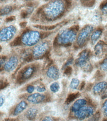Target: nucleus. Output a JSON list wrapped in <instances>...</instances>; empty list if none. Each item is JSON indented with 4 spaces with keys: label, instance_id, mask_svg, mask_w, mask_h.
Wrapping results in <instances>:
<instances>
[{
    "label": "nucleus",
    "instance_id": "nucleus-1",
    "mask_svg": "<svg viewBox=\"0 0 107 121\" xmlns=\"http://www.w3.org/2000/svg\"><path fill=\"white\" fill-rule=\"evenodd\" d=\"M79 29V26H74L59 33L53 41L54 46L58 45H63L65 47L70 46L76 38V32Z\"/></svg>",
    "mask_w": 107,
    "mask_h": 121
},
{
    "label": "nucleus",
    "instance_id": "nucleus-2",
    "mask_svg": "<svg viewBox=\"0 0 107 121\" xmlns=\"http://www.w3.org/2000/svg\"><path fill=\"white\" fill-rule=\"evenodd\" d=\"M64 12V4L60 1H55L45 8L44 16L46 18L50 20L52 18L56 19L62 17Z\"/></svg>",
    "mask_w": 107,
    "mask_h": 121
},
{
    "label": "nucleus",
    "instance_id": "nucleus-3",
    "mask_svg": "<svg viewBox=\"0 0 107 121\" xmlns=\"http://www.w3.org/2000/svg\"><path fill=\"white\" fill-rule=\"evenodd\" d=\"M91 56V51L89 49H85L81 51L78 58L75 60L76 65L82 68L85 72H90L92 69V66L89 63Z\"/></svg>",
    "mask_w": 107,
    "mask_h": 121
},
{
    "label": "nucleus",
    "instance_id": "nucleus-4",
    "mask_svg": "<svg viewBox=\"0 0 107 121\" xmlns=\"http://www.w3.org/2000/svg\"><path fill=\"white\" fill-rule=\"evenodd\" d=\"M93 30V27L91 25H86L80 30L76 38V44L78 48L83 47L86 44Z\"/></svg>",
    "mask_w": 107,
    "mask_h": 121
},
{
    "label": "nucleus",
    "instance_id": "nucleus-5",
    "mask_svg": "<svg viewBox=\"0 0 107 121\" xmlns=\"http://www.w3.org/2000/svg\"><path fill=\"white\" fill-rule=\"evenodd\" d=\"M40 39V34L37 31L29 30L22 35V42L26 46H31L37 44Z\"/></svg>",
    "mask_w": 107,
    "mask_h": 121
},
{
    "label": "nucleus",
    "instance_id": "nucleus-6",
    "mask_svg": "<svg viewBox=\"0 0 107 121\" xmlns=\"http://www.w3.org/2000/svg\"><path fill=\"white\" fill-rule=\"evenodd\" d=\"M49 44L48 42H43L36 46L33 51V56L36 59H43L44 55L49 51Z\"/></svg>",
    "mask_w": 107,
    "mask_h": 121
},
{
    "label": "nucleus",
    "instance_id": "nucleus-7",
    "mask_svg": "<svg viewBox=\"0 0 107 121\" xmlns=\"http://www.w3.org/2000/svg\"><path fill=\"white\" fill-rule=\"evenodd\" d=\"M16 32V28L13 26L5 27L1 30V41L5 42L11 40Z\"/></svg>",
    "mask_w": 107,
    "mask_h": 121
},
{
    "label": "nucleus",
    "instance_id": "nucleus-8",
    "mask_svg": "<svg viewBox=\"0 0 107 121\" xmlns=\"http://www.w3.org/2000/svg\"><path fill=\"white\" fill-rule=\"evenodd\" d=\"M94 113V109L90 106H84L75 113V118L82 121L86 118L91 117Z\"/></svg>",
    "mask_w": 107,
    "mask_h": 121
},
{
    "label": "nucleus",
    "instance_id": "nucleus-9",
    "mask_svg": "<svg viewBox=\"0 0 107 121\" xmlns=\"http://www.w3.org/2000/svg\"><path fill=\"white\" fill-rule=\"evenodd\" d=\"M36 70V68L35 65H29L28 67H25L22 70V73L17 78V82L22 83L24 80L28 79L31 78L32 75Z\"/></svg>",
    "mask_w": 107,
    "mask_h": 121
},
{
    "label": "nucleus",
    "instance_id": "nucleus-10",
    "mask_svg": "<svg viewBox=\"0 0 107 121\" xmlns=\"http://www.w3.org/2000/svg\"><path fill=\"white\" fill-rule=\"evenodd\" d=\"M107 52V43L99 41L94 47V54L98 58H102Z\"/></svg>",
    "mask_w": 107,
    "mask_h": 121
},
{
    "label": "nucleus",
    "instance_id": "nucleus-11",
    "mask_svg": "<svg viewBox=\"0 0 107 121\" xmlns=\"http://www.w3.org/2000/svg\"><path fill=\"white\" fill-rule=\"evenodd\" d=\"M18 59L16 56H12L10 57L8 61L5 64L4 69L6 72H12L16 69L18 65Z\"/></svg>",
    "mask_w": 107,
    "mask_h": 121
},
{
    "label": "nucleus",
    "instance_id": "nucleus-12",
    "mask_svg": "<svg viewBox=\"0 0 107 121\" xmlns=\"http://www.w3.org/2000/svg\"><path fill=\"white\" fill-rule=\"evenodd\" d=\"M46 98L44 94L40 93H34L29 95L27 97V100L29 102L33 104H39L42 103Z\"/></svg>",
    "mask_w": 107,
    "mask_h": 121
},
{
    "label": "nucleus",
    "instance_id": "nucleus-13",
    "mask_svg": "<svg viewBox=\"0 0 107 121\" xmlns=\"http://www.w3.org/2000/svg\"><path fill=\"white\" fill-rule=\"evenodd\" d=\"M47 74L48 78L54 80H57L59 78V69L56 65H52L48 69Z\"/></svg>",
    "mask_w": 107,
    "mask_h": 121
},
{
    "label": "nucleus",
    "instance_id": "nucleus-14",
    "mask_svg": "<svg viewBox=\"0 0 107 121\" xmlns=\"http://www.w3.org/2000/svg\"><path fill=\"white\" fill-rule=\"evenodd\" d=\"M107 88V82H101L96 84L93 87V92L95 95L101 94Z\"/></svg>",
    "mask_w": 107,
    "mask_h": 121
},
{
    "label": "nucleus",
    "instance_id": "nucleus-15",
    "mask_svg": "<svg viewBox=\"0 0 107 121\" xmlns=\"http://www.w3.org/2000/svg\"><path fill=\"white\" fill-rule=\"evenodd\" d=\"M87 104V101L84 99H79L76 101L71 107V111L74 113H76L81 108L85 106Z\"/></svg>",
    "mask_w": 107,
    "mask_h": 121
},
{
    "label": "nucleus",
    "instance_id": "nucleus-16",
    "mask_svg": "<svg viewBox=\"0 0 107 121\" xmlns=\"http://www.w3.org/2000/svg\"><path fill=\"white\" fill-rule=\"evenodd\" d=\"M27 105V102L24 101H22L20 102L16 105V107H15L13 112V115L17 116L21 113L23 111L26 109Z\"/></svg>",
    "mask_w": 107,
    "mask_h": 121
},
{
    "label": "nucleus",
    "instance_id": "nucleus-17",
    "mask_svg": "<svg viewBox=\"0 0 107 121\" xmlns=\"http://www.w3.org/2000/svg\"><path fill=\"white\" fill-rule=\"evenodd\" d=\"M38 114L37 109L32 107L28 109L25 114L26 118L30 121L34 120Z\"/></svg>",
    "mask_w": 107,
    "mask_h": 121
},
{
    "label": "nucleus",
    "instance_id": "nucleus-18",
    "mask_svg": "<svg viewBox=\"0 0 107 121\" xmlns=\"http://www.w3.org/2000/svg\"><path fill=\"white\" fill-rule=\"evenodd\" d=\"M103 32V29L102 28H98L96 29L95 31L92 34L91 36V40L92 43L94 44L97 40L100 38Z\"/></svg>",
    "mask_w": 107,
    "mask_h": 121
},
{
    "label": "nucleus",
    "instance_id": "nucleus-19",
    "mask_svg": "<svg viewBox=\"0 0 107 121\" xmlns=\"http://www.w3.org/2000/svg\"><path fill=\"white\" fill-rule=\"evenodd\" d=\"M80 96V93L79 92H76V93H73L70 94L66 99L65 103L67 104H69L73 102L74 101L78 98Z\"/></svg>",
    "mask_w": 107,
    "mask_h": 121
},
{
    "label": "nucleus",
    "instance_id": "nucleus-20",
    "mask_svg": "<svg viewBox=\"0 0 107 121\" xmlns=\"http://www.w3.org/2000/svg\"><path fill=\"white\" fill-rule=\"evenodd\" d=\"M13 11V7L12 6H6L1 9V16H6L8 14Z\"/></svg>",
    "mask_w": 107,
    "mask_h": 121
},
{
    "label": "nucleus",
    "instance_id": "nucleus-21",
    "mask_svg": "<svg viewBox=\"0 0 107 121\" xmlns=\"http://www.w3.org/2000/svg\"><path fill=\"white\" fill-rule=\"evenodd\" d=\"M58 26V24L56 25H52V26H42V25H35L34 27L41 30H52L55 29Z\"/></svg>",
    "mask_w": 107,
    "mask_h": 121
},
{
    "label": "nucleus",
    "instance_id": "nucleus-22",
    "mask_svg": "<svg viewBox=\"0 0 107 121\" xmlns=\"http://www.w3.org/2000/svg\"><path fill=\"white\" fill-rule=\"evenodd\" d=\"M79 84V80L76 78H74L72 79L70 83V87L72 89H77Z\"/></svg>",
    "mask_w": 107,
    "mask_h": 121
},
{
    "label": "nucleus",
    "instance_id": "nucleus-23",
    "mask_svg": "<svg viewBox=\"0 0 107 121\" xmlns=\"http://www.w3.org/2000/svg\"><path fill=\"white\" fill-rule=\"evenodd\" d=\"M21 43H22L21 38L20 36H17L13 40V41H12L11 43H10V45H11V46L16 47V46H20V45L21 44Z\"/></svg>",
    "mask_w": 107,
    "mask_h": 121
},
{
    "label": "nucleus",
    "instance_id": "nucleus-24",
    "mask_svg": "<svg viewBox=\"0 0 107 121\" xmlns=\"http://www.w3.org/2000/svg\"><path fill=\"white\" fill-rule=\"evenodd\" d=\"M81 4L83 6L85 7H92L95 4L96 1L93 0H90V1H81Z\"/></svg>",
    "mask_w": 107,
    "mask_h": 121
},
{
    "label": "nucleus",
    "instance_id": "nucleus-25",
    "mask_svg": "<svg viewBox=\"0 0 107 121\" xmlns=\"http://www.w3.org/2000/svg\"><path fill=\"white\" fill-rule=\"evenodd\" d=\"M50 90L53 93H56L58 92L60 89V86L59 83L56 82H54L52 83L50 85Z\"/></svg>",
    "mask_w": 107,
    "mask_h": 121
},
{
    "label": "nucleus",
    "instance_id": "nucleus-26",
    "mask_svg": "<svg viewBox=\"0 0 107 121\" xmlns=\"http://www.w3.org/2000/svg\"><path fill=\"white\" fill-rule=\"evenodd\" d=\"M100 9L103 14H107V1L102 2L100 5Z\"/></svg>",
    "mask_w": 107,
    "mask_h": 121
},
{
    "label": "nucleus",
    "instance_id": "nucleus-27",
    "mask_svg": "<svg viewBox=\"0 0 107 121\" xmlns=\"http://www.w3.org/2000/svg\"><path fill=\"white\" fill-rule=\"evenodd\" d=\"M73 62H74V59L73 57H70V58H69L67 60V61L66 62V63L63 65V67L62 68V70H64L66 68L70 66L71 65H72L73 64Z\"/></svg>",
    "mask_w": 107,
    "mask_h": 121
},
{
    "label": "nucleus",
    "instance_id": "nucleus-28",
    "mask_svg": "<svg viewBox=\"0 0 107 121\" xmlns=\"http://www.w3.org/2000/svg\"><path fill=\"white\" fill-rule=\"evenodd\" d=\"M100 68L104 71L107 72V58H105L100 64Z\"/></svg>",
    "mask_w": 107,
    "mask_h": 121
},
{
    "label": "nucleus",
    "instance_id": "nucleus-29",
    "mask_svg": "<svg viewBox=\"0 0 107 121\" xmlns=\"http://www.w3.org/2000/svg\"><path fill=\"white\" fill-rule=\"evenodd\" d=\"M100 117V113L99 112H97L92 117H91L87 121H99Z\"/></svg>",
    "mask_w": 107,
    "mask_h": 121
},
{
    "label": "nucleus",
    "instance_id": "nucleus-30",
    "mask_svg": "<svg viewBox=\"0 0 107 121\" xmlns=\"http://www.w3.org/2000/svg\"><path fill=\"white\" fill-rule=\"evenodd\" d=\"M72 72H73L72 68L71 67V66H69V67L66 68L64 69V73L66 75H67V76H69V75H70L71 74H72Z\"/></svg>",
    "mask_w": 107,
    "mask_h": 121
},
{
    "label": "nucleus",
    "instance_id": "nucleus-31",
    "mask_svg": "<svg viewBox=\"0 0 107 121\" xmlns=\"http://www.w3.org/2000/svg\"><path fill=\"white\" fill-rule=\"evenodd\" d=\"M103 113L105 116L107 117V100H106L102 106Z\"/></svg>",
    "mask_w": 107,
    "mask_h": 121
},
{
    "label": "nucleus",
    "instance_id": "nucleus-32",
    "mask_svg": "<svg viewBox=\"0 0 107 121\" xmlns=\"http://www.w3.org/2000/svg\"><path fill=\"white\" fill-rule=\"evenodd\" d=\"M36 89L37 90V91L39 92H44L46 90V88L45 86L44 85H40L37 86L36 87Z\"/></svg>",
    "mask_w": 107,
    "mask_h": 121
},
{
    "label": "nucleus",
    "instance_id": "nucleus-33",
    "mask_svg": "<svg viewBox=\"0 0 107 121\" xmlns=\"http://www.w3.org/2000/svg\"><path fill=\"white\" fill-rule=\"evenodd\" d=\"M8 83L7 80H3V81L2 80H1V90L4 89V88H6L8 86Z\"/></svg>",
    "mask_w": 107,
    "mask_h": 121
},
{
    "label": "nucleus",
    "instance_id": "nucleus-34",
    "mask_svg": "<svg viewBox=\"0 0 107 121\" xmlns=\"http://www.w3.org/2000/svg\"><path fill=\"white\" fill-rule=\"evenodd\" d=\"M28 14L29 13L27 11V10H23V11L21 12V13H20V17H21L22 18H26L27 17Z\"/></svg>",
    "mask_w": 107,
    "mask_h": 121
},
{
    "label": "nucleus",
    "instance_id": "nucleus-35",
    "mask_svg": "<svg viewBox=\"0 0 107 121\" xmlns=\"http://www.w3.org/2000/svg\"><path fill=\"white\" fill-rule=\"evenodd\" d=\"M52 32H46L42 33L41 34H40V39H43L46 37H47Z\"/></svg>",
    "mask_w": 107,
    "mask_h": 121
},
{
    "label": "nucleus",
    "instance_id": "nucleus-36",
    "mask_svg": "<svg viewBox=\"0 0 107 121\" xmlns=\"http://www.w3.org/2000/svg\"><path fill=\"white\" fill-rule=\"evenodd\" d=\"M35 90V87L33 85H29L27 87V91L29 93H32Z\"/></svg>",
    "mask_w": 107,
    "mask_h": 121
},
{
    "label": "nucleus",
    "instance_id": "nucleus-37",
    "mask_svg": "<svg viewBox=\"0 0 107 121\" xmlns=\"http://www.w3.org/2000/svg\"><path fill=\"white\" fill-rule=\"evenodd\" d=\"M15 19V16H11L9 17H7L5 19V22H12Z\"/></svg>",
    "mask_w": 107,
    "mask_h": 121
},
{
    "label": "nucleus",
    "instance_id": "nucleus-38",
    "mask_svg": "<svg viewBox=\"0 0 107 121\" xmlns=\"http://www.w3.org/2000/svg\"><path fill=\"white\" fill-rule=\"evenodd\" d=\"M42 121H55V119L52 117L50 116H47L44 117Z\"/></svg>",
    "mask_w": 107,
    "mask_h": 121
},
{
    "label": "nucleus",
    "instance_id": "nucleus-39",
    "mask_svg": "<svg viewBox=\"0 0 107 121\" xmlns=\"http://www.w3.org/2000/svg\"><path fill=\"white\" fill-rule=\"evenodd\" d=\"M107 98V88L101 94V98L104 99Z\"/></svg>",
    "mask_w": 107,
    "mask_h": 121
},
{
    "label": "nucleus",
    "instance_id": "nucleus-40",
    "mask_svg": "<svg viewBox=\"0 0 107 121\" xmlns=\"http://www.w3.org/2000/svg\"><path fill=\"white\" fill-rule=\"evenodd\" d=\"M7 57L5 56H3L1 58V67H2V65L5 63L7 60Z\"/></svg>",
    "mask_w": 107,
    "mask_h": 121
},
{
    "label": "nucleus",
    "instance_id": "nucleus-41",
    "mask_svg": "<svg viewBox=\"0 0 107 121\" xmlns=\"http://www.w3.org/2000/svg\"><path fill=\"white\" fill-rule=\"evenodd\" d=\"M72 2L71 1H65V7L66 9H69L71 6Z\"/></svg>",
    "mask_w": 107,
    "mask_h": 121
},
{
    "label": "nucleus",
    "instance_id": "nucleus-42",
    "mask_svg": "<svg viewBox=\"0 0 107 121\" xmlns=\"http://www.w3.org/2000/svg\"><path fill=\"white\" fill-rule=\"evenodd\" d=\"M27 24V22H22L20 23L19 26H20V27L21 28H25V27H26V26Z\"/></svg>",
    "mask_w": 107,
    "mask_h": 121
},
{
    "label": "nucleus",
    "instance_id": "nucleus-43",
    "mask_svg": "<svg viewBox=\"0 0 107 121\" xmlns=\"http://www.w3.org/2000/svg\"><path fill=\"white\" fill-rule=\"evenodd\" d=\"M85 82L84 81H83L80 84V85L79 86V90H82L85 87Z\"/></svg>",
    "mask_w": 107,
    "mask_h": 121
},
{
    "label": "nucleus",
    "instance_id": "nucleus-44",
    "mask_svg": "<svg viewBox=\"0 0 107 121\" xmlns=\"http://www.w3.org/2000/svg\"><path fill=\"white\" fill-rule=\"evenodd\" d=\"M92 87V84L89 83L87 86V88H86V89H87V90H88V91L90 90L91 89Z\"/></svg>",
    "mask_w": 107,
    "mask_h": 121
},
{
    "label": "nucleus",
    "instance_id": "nucleus-45",
    "mask_svg": "<svg viewBox=\"0 0 107 121\" xmlns=\"http://www.w3.org/2000/svg\"><path fill=\"white\" fill-rule=\"evenodd\" d=\"M0 100H1V103H0V105H1V106H2L4 104V98L2 96H1V98H0Z\"/></svg>",
    "mask_w": 107,
    "mask_h": 121
},
{
    "label": "nucleus",
    "instance_id": "nucleus-46",
    "mask_svg": "<svg viewBox=\"0 0 107 121\" xmlns=\"http://www.w3.org/2000/svg\"><path fill=\"white\" fill-rule=\"evenodd\" d=\"M102 121H107V119H104Z\"/></svg>",
    "mask_w": 107,
    "mask_h": 121
}]
</instances>
